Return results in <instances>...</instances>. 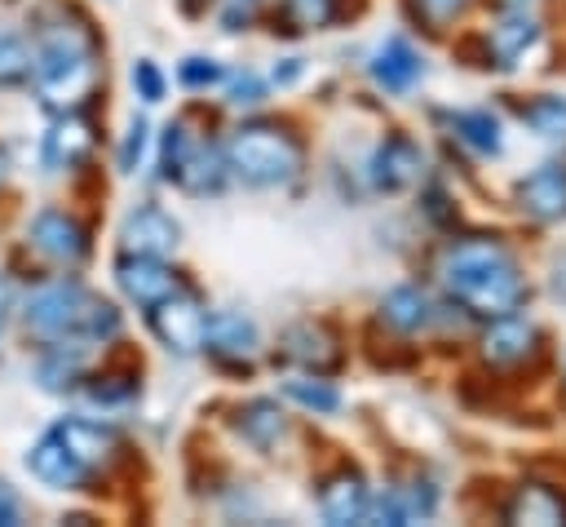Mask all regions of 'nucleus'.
<instances>
[{
  "mask_svg": "<svg viewBox=\"0 0 566 527\" xmlns=\"http://www.w3.org/2000/svg\"><path fill=\"white\" fill-rule=\"evenodd\" d=\"M274 359L292 363V368H305V372H336L345 350H340V337L327 328V323H314V319H301L292 323L283 337H279V350Z\"/></svg>",
  "mask_w": 566,
  "mask_h": 527,
  "instance_id": "obj_6",
  "label": "nucleus"
},
{
  "mask_svg": "<svg viewBox=\"0 0 566 527\" xmlns=\"http://www.w3.org/2000/svg\"><path fill=\"white\" fill-rule=\"evenodd\" d=\"M283 394H287L292 403H301L305 412H314V416H327V412L340 407V390H336L332 381H323L318 372H310V376H292V381L283 385Z\"/></svg>",
  "mask_w": 566,
  "mask_h": 527,
  "instance_id": "obj_27",
  "label": "nucleus"
},
{
  "mask_svg": "<svg viewBox=\"0 0 566 527\" xmlns=\"http://www.w3.org/2000/svg\"><path fill=\"white\" fill-rule=\"evenodd\" d=\"M482 354L500 368H522V363H535L544 354V332L522 319L517 310L513 314H500L491 319V328L482 332Z\"/></svg>",
  "mask_w": 566,
  "mask_h": 527,
  "instance_id": "obj_11",
  "label": "nucleus"
},
{
  "mask_svg": "<svg viewBox=\"0 0 566 527\" xmlns=\"http://www.w3.org/2000/svg\"><path fill=\"white\" fill-rule=\"evenodd\" d=\"M296 75H301V62L296 58H287L283 66H274V84H292Z\"/></svg>",
  "mask_w": 566,
  "mask_h": 527,
  "instance_id": "obj_39",
  "label": "nucleus"
},
{
  "mask_svg": "<svg viewBox=\"0 0 566 527\" xmlns=\"http://www.w3.org/2000/svg\"><path fill=\"white\" fill-rule=\"evenodd\" d=\"M517 115L531 133L548 137V142H566V97L562 93H539V97H526L517 102Z\"/></svg>",
  "mask_w": 566,
  "mask_h": 527,
  "instance_id": "obj_25",
  "label": "nucleus"
},
{
  "mask_svg": "<svg viewBox=\"0 0 566 527\" xmlns=\"http://www.w3.org/2000/svg\"><path fill=\"white\" fill-rule=\"evenodd\" d=\"M438 279L447 288V297L478 314V319H500L526 306L531 283L517 266V257L500 244V239H455L447 244L442 261H438Z\"/></svg>",
  "mask_w": 566,
  "mask_h": 527,
  "instance_id": "obj_1",
  "label": "nucleus"
},
{
  "mask_svg": "<svg viewBox=\"0 0 566 527\" xmlns=\"http://www.w3.org/2000/svg\"><path fill=\"white\" fill-rule=\"evenodd\" d=\"M274 18H283V31H323L336 18V0H283Z\"/></svg>",
  "mask_w": 566,
  "mask_h": 527,
  "instance_id": "obj_28",
  "label": "nucleus"
},
{
  "mask_svg": "<svg viewBox=\"0 0 566 527\" xmlns=\"http://www.w3.org/2000/svg\"><path fill=\"white\" fill-rule=\"evenodd\" d=\"M31 44L13 31H0V89H13V84H27L31 80Z\"/></svg>",
  "mask_w": 566,
  "mask_h": 527,
  "instance_id": "obj_29",
  "label": "nucleus"
},
{
  "mask_svg": "<svg viewBox=\"0 0 566 527\" xmlns=\"http://www.w3.org/2000/svg\"><path fill=\"white\" fill-rule=\"evenodd\" d=\"M22 323L35 337H44L49 345H80V350H88V345H102V341H111L119 332V310L106 297L88 292L84 283L57 279V283H44V288H35L27 297Z\"/></svg>",
  "mask_w": 566,
  "mask_h": 527,
  "instance_id": "obj_2",
  "label": "nucleus"
},
{
  "mask_svg": "<svg viewBox=\"0 0 566 527\" xmlns=\"http://www.w3.org/2000/svg\"><path fill=\"white\" fill-rule=\"evenodd\" d=\"M93 146H97L93 120L80 115V111H62V115H53V124H49V133H44L40 159H44V168H53V173H71V168H80V164L93 155Z\"/></svg>",
  "mask_w": 566,
  "mask_h": 527,
  "instance_id": "obj_10",
  "label": "nucleus"
},
{
  "mask_svg": "<svg viewBox=\"0 0 566 527\" xmlns=\"http://www.w3.org/2000/svg\"><path fill=\"white\" fill-rule=\"evenodd\" d=\"M31 248L53 266H80L88 257V230L71 213L44 208L31 217Z\"/></svg>",
  "mask_w": 566,
  "mask_h": 527,
  "instance_id": "obj_9",
  "label": "nucleus"
},
{
  "mask_svg": "<svg viewBox=\"0 0 566 527\" xmlns=\"http://www.w3.org/2000/svg\"><path fill=\"white\" fill-rule=\"evenodd\" d=\"M256 323L243 310H217L203 323V350L226 368H248L256 354Z\"/></svg>",
  "mask_w": 566,
  "mask_h": 527,
  "instance_id": "obj_13",
  "label": "nucleus"
},
{
  "mask_svg": "<svg viewBox=\"0 0 566 527\" xmlns=\"http://www.w3.org/2000/svg\"><path fill=\"white\" fill-rule=\"evenodd\" d=\"M31 84L44 111L62 115V111H80L97 80H102V62H97V44L88 35V27H49L40 35V44L31 49Z\"/></svg>",
  "mask_w": 566,
  "mask_h": 527,
  "instance_id": "obj_3",
  "label": "nucleus"
},
{
  "mask_svg": "<svg viewBox=\"0 0 566 527\" xmlns=\"http://www.w3.org/2000/svg\"><path fill=\"white\" fill-rule=\"evenodd\" d=\"M371 80H376L385 93H411V89L424 80V58H420L402 35H389V40L371 53Z\"/></svg>",
  "mask_w": 566,
  "mask_h": 527,
  "instance_id": "obj_20",
  "label": "nucleus"
},
{
  "mask_svg": "<svg viewBox=\"0 0 566 527\" xmlns=\"http://www.w3.org/2000/svg\"><path fill=\"white\" fill-rule=\"evenodd\" d=\"M27 469L44 483V487H57V492H80L93 474L53 438V430H44L35 443H31V452H27Z\"/></svg>",
  "mask_w": 566,
  "mask_h": 527,
  "instance_id": "obj_17",
  "label": "nucleus"
},
{
  "mask_svg": "<svg viewBox=\"0 0 566 527\" xmlns=\"http://www.w3.org/2000/svg\"><path fill=\"white\" fill-rule=\"evenodd\" d=\"M115 283L119 292L133 301V306H155L159 297H168L172 288H181L177 270L164 261V257H146V252H124L115 261Z\"/></svg>",
  "mask_w": 566,
  "mask_h": 527,
  "instance_id": "obj_12",
  "label": "nucleus"
},
{
  "mask_svg": "<svg viewBox=\"0 0 566 527\" xmlns=\"http://www.w3.org/2000/svg\"><path fill=\"white\" fill-rule=\"evenodd\" d=\"M548 288H553V297H562V301H566V257H562V261H553V279H548Z\"/></svg>",
  "mask_w": 566,
  "mask_h": 527,
  "instance_id": "obj_38",
  "label": "nucleus"
},
{
  "mask_svg": "<svg viewBox=\"0 0 566 527\" xmlns=\"http://www.w3.org/2000/svg\"><path fill=\"white\" fill-rule=\"evenodd\" d=\"M420 173H424V151H420V142L407 137V133H389V137L371 151V164H367L371 186L385 190V195H398V190L416 186Z\"/></svg>",
  "mask_w": 566,
  "mask_h": 527,
  "instance_id": "obj_8",
  "label": "nucleus"
},
{
  "mask_svg": "<svg viewBox=\"0 0 566 527\" xmlns=\"http://www.w3.org/2000/svg\"><path fill=\"white\" fill-rule=\"evenodd\" d=\"M18 518H22V505H18V496L0 483V527H13Z\"/></svg>",
  "mask_w": 566,
  "mask_h": 527,
  "instance_id": "obj_37",
  "label": "nucleus"
},
{
  "mask_svg": "<svg viewBox=\"0 0 566 527\" xmlns=\"http://www.w3.org/2000/svg\"><path fill=\"white\" fill-rule=\"evenodd\" d=\"M124 252H146V257H168L181 244V226L159 208V204H142L124 217L119 226Z\"/></svg>",
  "mask_w": 566,
  "mask_h": 527,
  "instance_id": "obj_14",
  "label": "nucleus"
},
{
  "mask_svg": "<svg viewBox=\"0 0 566 527\" xmlns=\"http://www.w3.org/2000/svg\"><path fill=\"white\" fill-rule=\"evenodd\" d=\"M199 146H203V142H199L181 120H177V124H168V128H164V142H159V177L177 186V177H181V173H186V164L199 155Z\"/></svg>",
  "mask_w": 566,
  "mask_h": 527,
  "instance_id": "obj_26",
  "label": "nucleus"
},
{
  "mask_svg": "<svg viewBox=\"0 0 566 527\" xmlns=\"http://www.w3.org/2000/svg\"><path fill=\"white\" fill-rule=\"evenodd\" d=\"M517 204H522V213H531L539 221H566V164L548 159V164L531 168L517 182Z\"/></svg>",
  "mask_w": 566,
  "mask_h": 527,
  "instance_id": "obj_16",
  "label": "nucleus"
},
{
  "mask_svg": "<svg viewBox=\"0 0 566 527\" xmlns=\"http://www.w3.org/2000/svg\"><path fill=\"white\" fill-rule=\"evenodd\" d=\"M4 168H9V159H4V151H0V182H4Z\"/></svg>",
  "mask_w": 566,
  "mask_h": 527,
  "instance_id": "obj_41",
  "label": "nucleus"
},
{
  "mask_svg": "<svg viewBox=\"0 0 566 527\" xmlns=\"http://www.w3.org/2000/svg\"><path fill=\"white\" fill-rule=\"evenodd\" d=\"M146 142H150L146 120H133V124H128V137H124V146H119V168H124V173H137V164H142V155H146Z\"/></svg>",
  "mask_w": 566,
  "mask_h": 527,
  "instance_id": "obj_34",
  "label": "nucleus"
},
{
  "mask_svg": "<svg viewBox=\"0 0 566 527\" xmlns=\"http://www.w3.org/2000/svg\"><path fill=\"white\" fill-rule=\"evenodd\" d=\"M9 306H13V288H9V279H4V270H0V319L9 314Z\"/></svg>",
  "mask_w": 566,
  "mask_h": 527,
  "instance_id": "obj_40",
  "label": "nucleus"
},
{
  "mask_svg": "<svg viewBox=\"0 0 566 527\" xmlns=\"http://www.w3.org/2000/svg\"><path fill=\"white\" fill-rule=\"evenodd\" d=\"M177 80L186 84V89H212V84H221L226 80V66L217 62V58H186L181 66H177Z\"/></svg>",
  "mask_w": 566,
  "mask_h": 527,
  "instance_id": "obj_31",
  "label": "nucleus"
},
{
  "mask_svg": "<svg viewBox=\"0 0 566 527\" xmlns=\"http://www.w3.org/2000/svg\"><path fill=\"white\" fill-rule=\"evenodd\" d=\"M133 89H137L142 102H159V97H164V71H159L150 58H142V62L133 66Z\"/></svg>",
  "mask_w": 566,
  "mask_h": 527,
  "instance_id": "obj_35",
  "label": "nucleus"
},
{
  "mask_svg": "<svg viewBox=\"0 0 566 527\" xmlns=\"http://www.w3.org/2000/svg\"><path fill=\"white\" fill-rule=\"evenodd\" d=\"M367 505H371V487L363 483L358 469L340 465L318 483V514L327 523H367Z\"/></svg>",
  "mask_w": 566,
  "mask_h": 527,
  "instance_id": "obj_15",
  "label": "nucleus"
},
{
  "mask_svg": "<svg viewBox=\"0 0 566 527\" xmlns=\"http://www.w3.org/2000/svg\"><path fill=\"white\" fill-rule=\"evenodd\" d=\"M150 332L164 350L172 354H195L203 350V323H208V306L190 292V288H172L168 297H159L155 306H146Z\"/></svg>",
  "mask_w": 566,
  "mask_h": 527,
  "instance_id": "obj_5",
  "label": "nucleus"
},
{
  "mask_svg": "<svg viewBox=\"0 0 566 527\" xmlns=\"http://www.w3.org/2000/svg\"><path fill=\"white\" fill-rule=\"evenodd\" d=\"M234 430L248 447L256 452H274L283 438H287V416L274 399H248L239 412H234Z\"/></svg>",
  "mask_w": 566,
  "mask_h": 527,
  "instance_id": "obj_22",
  "label": "nucleus"
},
{
  "mask_svg": "<svg viewBox=\"0 0 566 527\" xmlns=\"http://www.w3.org/2000/svg\"><path fill=\"white\" fill-rule=\"evenodd\" d=\"M221 159H226V173H234L243 186L270 190V186H287V182L301 177L305 146L292 128L270 124V120H252V124H239L226 137Z\"/></svg>",
  "mask_w": 566,
  "mask_h": 527,
  "instance_id": "obj_4",
  "label": "nucleus"
},
{
  "mask_svg": "<svg viewBox=\"0 0 566 527\" xmlns=\"http://www.w3.org/2000/svg\"><path fill=\"white\" fill-rule=\"evenodd\" d=\"M226 102L230 106H256L261 97H265V84L252 75V71H239V75H226Z\"/></svg>",
  "mask_w": 566,
  "mask_h": 527,
  "instance_id": "obj_33",
  "label": "nucleus"
},
{
  "mask_svg": "<svg viewBox=\"0 0 566 527\" xmlns=\"http://www.w3.org/2000/svg\"><path fill=\"white\" fill-rule=\"evenodd\" d=\"M380 323H389L394 332H420L433 323V301L424 297V288L398 283L380 297Z\"/></svg>",
  "mask_w": 566,
  "mask_h": 527,
  "instance_id": "obj_23",
  "label": "nucleus"
},
{
  "mask_svg": "<svg viewBox=\"0 0 566 527\" xmlns=\"http://www.w3.org/2000/svg\"><path fill=\"white\" fill-rule=\"evenodd\" d=\"M53 438H57L88 474L111 469V465L119 461V452H124V438H119L111 425L88 421V416H62V421L53 425Z\"/></svg>",
  "mask_w": 566,
  "mask_h": 527,
  "instance_id": "obj_7",
  "label": "nucleus"
},
{
  "mask_svg": "<svg viewBox=\"0 0 566 527\" xmlns=\"http://www.w3.org/2000/svg\"><path fill=\"white\" fill-rule=\"evenodd\" d=\"M256 9H261V0H226V9H221V22H226V31H239V27H248V22L256 18Z\"/></svg>",
  "mask_w": 566,
  "mask_h": 527,
  "instance_id": "obj_36",
  "label": "nucleus"
},
{
  "mask_svg": "<svg viewBox=\"0 0 566 527\" xmlns=\"http://www.w3.org/2000/svg\"><path fill=\"white\" fill-rule=\"evenodd\" d=\"M539 22L526 18V9H509L491 31H486V62L482 66H517L526 49H535Z\"/></svg>",
  "mask_w": 566,
  "mask_h": 527,
  "instance_id": "obj_21",
  "label": "nucleus"
},
{
  "mask_svg": "<svg viewBox=\"0 0 566 527\" xmlns=\"http://www.w3.org/2000/svg\"><path fill=\"white\" fill-rule=\"evenodd\" d=\"M451 133L464 146H473L478 155H500L504 151V128H500V120L491 111H455L451 115Z\"/></svg>",
  "mask_w": 566,
  "mask_h": 527,
  "instance_id": "obj_24",
  "label": "nucleus"
},
{
  "mask_svg": "<svg viewBox=\"0 0 566 527\" xmlns=\"http://www.w3.org/2000/svg\"><path fill=\"white\" fill-rule=\"evenodd\" d=\"M433 509H438V487L424 483V478H411L402 487H385L367 505V518H380V523L402 527V523H416V518H433Z\"/></svg>",
  "mask_w": 566,
  "mask_h": 527,
  "instance_id": "obj_19",
  "label": "nucleus"
},
{
  "mask_svg": "<svg viewBox=\"0 0 566 527\" xmlns=\"http://www.w3.org/2000/svg\"><path fill=\"white\" fill-rule=\"evenodd\" d=\"M402 4H407L411 22H420L424 31H447L469 13L473 0H402Z\"/></svg>",
  "mask_w": 566,
  "mask_h": 527,
  "instance_id": "obj_30",
  "label": "nucleus"
},
{
  "mask_svg": "<svg viewBox=\"0 0 566 527\" xmlns=\"http://www.w3.org/2000/svg\"><path fill=\"white\" fill-rule=\"evenodd\" d=\"M504 523L513 527H562L566 523V492L548 487V483H522L513 487V496L504 500Z\"/></svg>",
  "mask_w": 566,
  "mask_h": 527,
  "instance_id": "obj_18",
  "label": "nucleus"
},
{
  "mask_svg": "<svg viewBox=\"0 0 566 527\" xmlns=\"http://www.w3.org/2000/svg\"><path fill=\"white\" fill-rule=\"evenodd\" d=\"M93 403H102V407H111V403H128L133 394H137V385H133V376H97L88 390H84Z\"/></svg>",
  "mask_w": 566,
  "mask_h": 527,
  "instance_id": "obj_32",
  "label": "nucleus"
}]
</instances>
